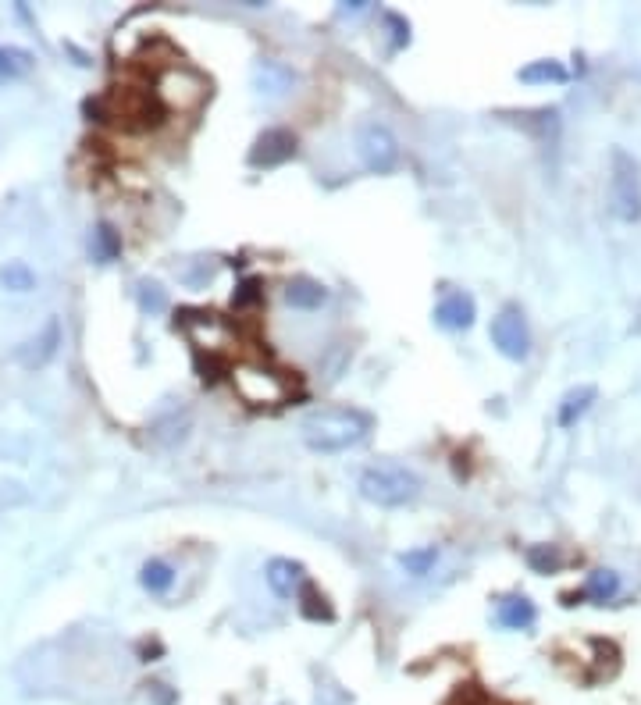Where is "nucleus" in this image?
Wrapping results in <instances>:
<instances>
[{"label": "nucleus", "instance_id": "2eb2a0df", "mask_svg": "<svg viewBox=\"0 0 641 705\" xmlns=\"http://www.w3.org/2000/svg\"><path fill=\"white\" fill-rule=\"evenodd\" d=\"M592 403H595V385H577V389H570L567 396H563V403H560V424L563 428L577 424V417H585Z\"/></svg>", "mask_w": 641, "mask_h": 705}, {"label": "nucleus", "instance_id": "4be33fe9", "mask_svg": "<svg viewBox=\"0 0 641 705\" xmlns=\"http://www.w3.org/2000/svg\"><path fill=\"white\" fill-rule=\"evenodd\" d=\"M300 609H303V616H307V620H332V616H335L325 595L317 592L314 584H307V581H303V588H300Z\"/></svg>", "mask_w": 641, "mask_h": 705}, {"label": "nucleus", "instance_id": "dca6fc26", "mask_svg": "<svg viewBox=\"0 0 641 705\" xmlns=\"http://www.w3.org/2000/svg\"><path fill=\"white\" fill-rule=\"evenodd\" d=\"M93 260L97 264H111V260H118V253H122V235L114 232L111 225H97L93 228Z\"/></svg>", "mask_w": 641, "mask_h": 705}, {"label": "nucleus", "instance_id": "7ed1b4c3", "mask_svg": "<svg viewBox=\"0 0 641 705\" xmlns=\"http://www.w3.org/2000/svg\"><path fill=\"white\" fill-rule=\"evenodd\" d=\"M609 214L624 225H634L641 218V171L627 150L609 154Z\"/></svg>", "mask_w": 641, "mask_h": 705}, {"label": "nucleus", "instance_id": "4468645a", "mask_svg": "<svg viewBox=\"0 0 641 705\" xmlns=\"http://www.w3.org/2000/svg\"><path fill=\"white\" fill-rule=\"evenodd\" d=\"M285 300L300 310H317L328 300V289L321 282H314V278H293L289 289H285Z\"/></svg>", "mask_w": 641, "mask_h": 705}, {"label": "nucleus", "instance_id": "0eeeda50", "mask_svg": "<svg viewBox=\"0 0 641 705\" xmlns=\"http://www.w3.org/2000/svg\"><path fill=\"white\" fill-rule=\"evenodd\" d=\"M236 389L239 396L246 399V403L253 406H264V403H275V399H282L285 385L278 374L264 371V367H239L236 371Z\"/></svg>", "mask_w": 641, "mask_h": 705}, {"label": "nucleus", "instance_id": "412c9836", "mask_svg": "<svg viewBox=\"0 0 641 705\" xmlns=\"http://www.w3.org/2000/svg\"><path fill=\"white\" fill-rule=\"evenodd\" d=\"M33 68V54L22 47H0V79H18Z\"/></svg>", "mask_w": 641, "mask_h": 705}, {"label": "nucleus", "instance_id": "aec40b11", "mask_svg": "<svg viewBox=\"0 0 641 705\" xmlns=\"http://www.w3.org/2000/svg\"><path fill=\"white\" fill-rule=\"evenodd\" d=\"M0 285L11 292H29L36 289V271L25 260H11L8 268H0Z\"/></svg>", "mask_w": 641, "mask_h": 705}, {"label": "nucleus", "instance_id": "5701e85b", "mask_svg": "<svg viewBox=\"0 0 641 705\" xmlns=\"http://www.w3.org/2000/svg\"><path fill=\"white\" fill-rule=\"evenodd\" d=\"M528 563L538 570V574H556V570L563 567V556L556 552V545H531Z\"/></svg>", "mask_w": 641, "mask_h": 705}, {"label": "nucleus", "instance_id": "f257e3e1", "mask_svg": "<svg viewBox=\"0 0 641 705\" xmlns=\"http://www.w3.org/2000/svg\"><path fill=\"white\" fill-rule=\"evenodd\" d=\"M367 431H371L367 414L349 410V406H325V410H314V414H307L300 424L303 442H307V449H314V453H342V449L364 442Z\"/></svg>", "mask_w": 641, "mask_h": 705}, {"label": "nucleus", "instance_id": "6ab92c4d", "mask_svg": "<svg viewBox=\"0 0 641 705\" xmlns=\"http://www.w3.org/2000/svg\"><path fill=\"white\" fill-rule=\"evenodd\" d=\"M435 563H439V549H435V545H424V549H410V552H403V556H399V567H403L410 577L431 574V567H435Z\"/></svg>", "mask_w": 641, "mask_h": 705}, {"label": "nucleus", "instance_id": "f03ea898", "mask_svg": "<svg viewBox=\"0 0 641 705\" xmlns=\"http://www.w3.org/2000/svg\"><path fill=\"white\" fill-rule=\"evenodd\" d=\"M417 492H421V478L414 470H406L403 463H374L360 474V495L385 510L414 503Z\"/></svg>", "mask_w": 641, "mask_h": 705}, {"label": "nucleus", "instance_id": "9d476101", "mask_svg": "<svg viewBox=\"0 0 641 705\" xmlns=\"http://www.w3.org/2000/svg\"><path fill=\"white\" fill-rule=\"evenodd\" d=\"M264 577H268L271 592H275L278 599H293V595L303 588V567L293 560H271Z\"/></svg>", "mask_w": 641, "mask_h": 705}, {"label": "nucleus", "instance_id": "423d86ee", "mask_svg": "<svg viewBox=\"0 0 641 705\" xmlns=\"http://www.w3.org/2000/svg\"><path fill=\"white\" fill-rule=\"evenodd\" d=\"M289 157H296V136L289 129H264L250 146L253 168H278Z\"/></svg>", "mask_w": 641, "mask_h": 705}, {"label": "nucleus", "instance_id": "b1692460", "mask_svg": "<svg viewBox=\"0 0 641 705\" xmlns=\"http://www.w3.org/2000/svg\"><path fill=\"white\" fill-rule=\"evenodd\" d=\"M260 300H264V282H260V278H243V282L236 285V292H232V303H236L239 310L257 307Z\"/></svg>", "mask_w": 641, "mask_h": 705}, {"label": "nucleus", "instance_id": "6e6552de", "mask_svg": "<svg viewBox=\"0 0 641 705\" xmlns=\"http://www.w3.org/2000/svg\"><path fill=\"white\" fill-rule=\"evenodd\" d=\"M474 317H478V307H474V296L471 292H446L435 307V321L449 332H463V328L474 325Z\"/></svg>", "mask_w": 641, "mask_h": 705}, {"label": "nucleus", "instance_id": "a211bd4d", "mask_svg": "<svg viewBox=\"0 0 641 705\" xmlns=\"http://www.w3.org/2000/svg\"><path fill=\"white\" fill-rule=\"evenodd\" d=\"M520 82H567V68L560 65V61H531V65H524L517 72Z\"/></svg>", "mask_w": 641, "mask_h": 705}, {"label": "nucleus", "instance_id": "f3484780", "mask_svg": "<svg viewBox=\"0 0 641 705\" xmlns=\"http://www.w3.org/2000/svg\"><path fill=\"white\" fill-rule=\"evenodd\" d=\"M139 584H143L150 595H164L171 584H175V570H171L164 560H150V563H143V570H139Z\"/></svg>", "mask_w": 641, "mask_h": 705}, {"label": "nucleus", "instance_id": "f8f14e48", "mask_svg": "<svg viewBox=\"0 0 641 705\" xmlns=\"http://www.w3.org/2000/svg\"><path fill=\"white\" fill-rule=\"evenodd\" d=\"M253 82H257L260 93H268V97H282L285 90H293L296 75L289 72L285 65H278V61H260L257 72H253Z\"/></svg>", "mask_w": 641, "mask_h": 705}, {"label": "nucleus", "instance_id": "a878e982", "mask_svg": "<svg viewBox=\"0 0 641 705\" xmlns=\"http://www.w3.org/2000/svg\"><path fill=\"white\" fill-rule=\"evenodd\" d=\"M139 307L150 310V314L164 310V292H161V285H154V282H143V285H139Z\"/></svg>", "mask_w": 641, "mask_h": 705}, {"label": "nucleus", "instance_id": "39448f33", "mask_svg": "<svg viewBox=\"0 0 641 705\" xmlns=\"http://www.w3.org/2000/svg\"><path fill=\"white\" fill-rule=\"evenodd\" d=\"M492 346L503 353L506 360H528L531 353V332L528 321H524V310L520 307H503L492 317Z\"/></svg>", "mask_w": 641, "mask_h": 705}, {"label": "nucleus", "instance_id": "9b49d317", "mask_svg": "<svg viewBox=\"0 0 641 705\" xmlns=\"http://www.w3.org/2000/svg\"><path fill=\"white\" fill-rule=\"evenodd\" d=\"M57 342H61V325H57L54 317H50L40 339H29V342H25V349H18V360H22L25 367H43L50 357H54Z\"/></svg>", "mask_w": 641, "mask_h": 705}, {"label": "nucleus", "instance_id": "ddd939ff", "mask_svg": "<svg viewBox=\"0 0 641 705\" xmlns=\"http://www.w3.org/2000/svg\"><path fill=\"white\" fill-rule=\"evenodd\" d=\"M620 592V574L617 570H595L588 577V584L581 588V595H567V606H574L577 599H592V602H609L617 599Z\"/></svg>", "mask_w": 641, "mask_h": 705}, {"label": "nucleus", "instance_id": "20e7f679", "mask_svg": "<svg viewBox=\"0 0 641 705\" xmlns=\"http://www.w3.org/2000/svg\"><path fill=\"white\" fill-rule=\"evenodd\" d=\"M357 150L360 161L374 175H389L399 164V139L392 136V129L385 122H364L357 129Z\"/></svg>", "mask_w": 641, "mask_h": 705}, {"label": "nucleus", "instance_id": "393cba45", "mask_svg": "<svg viewBox=\"0 0 641 705\" xmlns=\"http://www.w3.org/2000/svg\"><path fill=\"white\" fill-rule=\"evenodd\" d=\"M385 25L392 29V50H403L410 43V22L396 11H385Z\"/></svg>", "mask_w": 641, "mask_h": 705}, {"label": "nucleus", "instance_id": "1a4fd4ad", "mask_svg": "<svg viewBox=\"0 0 641 705\" xmlns=\"http://www.w3.org/2000/svg\"><path fill=\"white\" fill-rule=\"evenodd\" d=\"M535 602L524 599V595H510V599H499V606H495V620L503 627H510V631H528V627H535Z\"/></svg>", "mask_w": 641, "mask_h": 705}]
</instances>
